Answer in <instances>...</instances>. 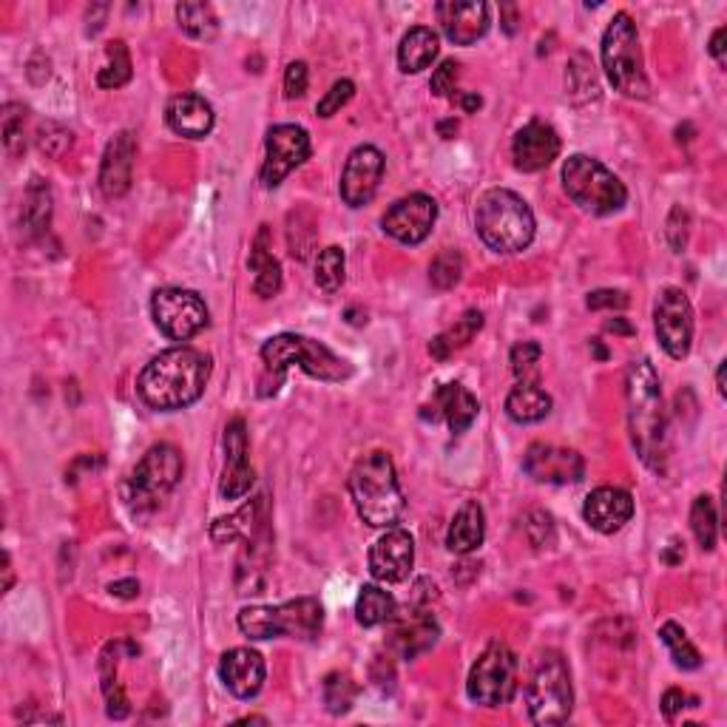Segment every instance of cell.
<instances>
[{
	"mask_svg": "<svg viewBox=\"0 0 727 727\" xmlns=\"http://www.w3.org/2000/svg\"><path fill=\"white\" fill-rule=\"evenodd\" d=\"M100 682H103V696H106V714L111 719H126L131 714L128 696L122 685L117 682V645H106L100 656Z\"/></svg>",
	"mask_w": 727,
	"mask_h": 727,
	"instance_id": "cell-37",
	"label": "cell"
},
{
	"mask_svg": "<svg viewBox=\"0 0 727 727\" xmlns=\"http://www.w3.org/2000/svg\"><path fill=\"white\" fill-rule=\"evenodd\" d=\"M725 38H727V29L719 26L714 32V38H710V54L716 57V63L719 66H725Z\"/></svg>",
	"mask_w": 727,
	"mask_h": 727,
	"instance_id": "cell-58",
	"label": "cell"
},
{
	"mask_svg": "<svg viewBox=\"0 0 727 727\" xmlns=\"http://www.w3.org/2000/svg\"><path fill=\"white\" fill-rule=\"evenodd\" d=\"M267 236H270V231H267V225H261L247 265L254 270L256 293H259L261 299H274V296L281 290V267L279 261L274 259V254H270V247H267Z\"/></svg>",
	"mask_w": 727,
	"mask_h": 727,
	"instance_id": "cell-33",
	"label": "cell"
},
{
	"mask_svg": "<svg viewBox=\"0 0 727 727\" xmlns=\"http://www.w3.org/2000/svg\"><path fill=\"white\" fill-rule=\"evenodd\" d=\"M543 359V348L537 341H521L512 348V370L517 381H534L537 364Z\"/></svg>",
	"mask_w": 727,
	"mask_h": 727,
	"instance_id": "cell-49",
	"label": "cell"
},
{
	"mask_svg": "<svg viewBox=\"0 0 727 727\" xmlns=\"http://www.w3.org/2000/svg\"><path fill=\"white\" fill-rule=\"evenodd\" d=\"M131 81V54L122 41H111L106 46V57L97 72V86L100 88H120Z\"/></svg>",
	"mask_w": 727,
	"mask_h": 727,
	"instance_id": "cell-40",
	"label": "cell"
},
{
	"mask_svg": "<svg viewBox=\"0 0 727 727\" xmlns=\"http://www.w3.org/2000/svg\"><path fill=\"white\" fill-rule=\"evenodd\" d=\"M259 512H261V498L259 501L245 503L239 512L227 514V517H216V521L211 523V541L220 543V546H225V543H234V541H239V537L254 534L256 528L265 523L259 517Z\"/></svg>",
	"mask_w": 727,
	"mask_h": 727,
	"instance_id": "cell-35",
	"label": "cell"
},
{
	"mask_svg": "<svg viewBox=\"0 0 727 727\" xmlns=\"http://www.w3.org/2000/svg\"><path fill=\"white\" fill-rule=\"evenodd\" d=\"M267 560H270V534L261 523L254 534H247V543L239 554V571H236L239 595H261Z\"/></svg>",
	"mask_w": 727,
	"mask_h": 727,
	"instance_id": "cell-28",
	"label": "cell"
},
{
	"mask_svg": "<svg viewBox=\"0 0 727 727\" xmlns=\"http://www.w3.org/2000/svg\"><path fill=\"white\" fill-rule=\"evenodd\" d=\"M355 694H359V687H355V682L350 680V674L333 671V674L324 676L321 696H324V707H328V714H333V716L350 714V707H353V702H355Z\"/></svg>",
	"mask_w": 727,
	"mask_h": 727,
	"instance_id": "cell-44",
	"label": "cell"
},
{
	"mask_svg": "<svg viewBox=\"0 0 727 727\" xmlns=\"http://www.w3.org/2000/svg\"><path fill=\"white\" fill-rule=\"evenodd\" d=\"M256 483V474L247 463V427L242 418H234L225 429V474H222V498L239 501Z\"/></svg>",
	"mask_w": 727,
	"mask_h": 727,
	"instance_id": "cell-22",
	"label": "cell"
},
{
	"mask_svg": "<svg viewBox=\"0 0 727 727\" xmlns=\"http://www.w3.org/2000/svg\"><path fill=\"white\" fill-rule=\"evenodd\" d=\"M606 328L611 330V333H622V335H631V333H634V328H631V324H626V319H614V321H608Z\"/></svg>",
	"mask_w": 727,
	"mask_h": 727,
	"instance_id": "cell-61",
	"label": "cell"
},
{
	"mask_svg": "<svg viewBox=\"0 0 727 727\" xmlns=\"http://www.w3.org/2000/svg\"><path fill=\"white\" fill-rule=\"evenodd\" d=\"M526 705L534 725H563L574 710V687L560 651H543L526 685Z\"/></svg>",
	"mask_w": 727,
	"mask_h": 727,
	"instance_id": "cell-10",
	"label": "cell"
},
{
	"mask_svg": "<svg viewBox=\"0 0 727 727\" xmlns=\"http://www.w3.org/2000/svg\"><path fill=\"white\" fill-rule=\"evenodd\" d=\"M438 21L443 34L455 46H472L489 32V7L483 0H441L438 7Z\"/></svg>",
	"mask_w": 727,
	"mask_h": 727,
	"instance_id": "cell-21",
	"label": "cell"
},
{
	"mask_svg": "<svg viewBox=\"0 0 727 727\" xmlns=\"http://www.w3.org/2000/svg\"><path fill=\"white\" fill-rule=\"evenodd\" d=\"M344 276H348V256L339 245L324 247L319 256H316V285L324 290V293H335L341 285H344Z\"/></svg>",
	"mask_w": 727,
	"mask_h": 727,
	"instance_id": "cell-42",
	"label": "cell"
},
{
	"mask_svg": "<svg viewBox=\"0 0 727 727\" xmlns=\"http://www.w3.org/2000/svg\"><path fill=\"white\" fill-rule=\"evenodd\" d=\"M177 21H180L182 32L188 38H194V41L207 43L220 34V18H216L211 3H180L177 7Z\"/></svg>",
	"mask_w": 727,
	"mask_h": 727,
	"instance_id": "cell-38",
	"label": "cell"
},
{
	"mask_svg": "<svg viewBox=\"0 0 727 727\" xmlns=\"http://www.w3.org/2000/svg\"><path fill=\"white\" fill-rule=\"evenodd\" d=\"M133 157H137V142L131 131H120L106 146L100 162V191L106 200H120L131 191Z\"/></svg>",
	"mask_w": 727,
	"mask_h": 727,
	"instance_id": "cell-25",
	"label": "cell"
},
{
	"mask_svg": "<svg viewBox=\"0 0 727 727\" xmlns=\"http://www.w3.org/2000/svg\"><path fill=\"white\" fill-rule=\"evenodd\" d=\"M415 541L404 528H389L370 548V574L381 582H404L413 571Z\"/></svg>",
	"mask_w": 727,
	"mask_h": 727,
	"instance_id": "cell-19",
	"label": "cell"
},
{
	"mask_svg": "<svg viewBox=\"0 0 727 727\" xmlns=\"http://www.w3.org/2000/svg\"><path fill=\"white\" fill-rule=\"evenodd\" d=\"M353 94H355L353 81L333 83V88H330V92L319 100V106H316V114H319V117H333V114H339L341 108L353 100Z\"/></svg>",
	"mask_w": 727,
	"mask_h": 727,
	"instance_id": "cell-51",
	"label": "cell"
},
{
	"mask_svg": "<svg viewBox=\"0 0 727 727\" xmlns=\"http://www.w3.org/2000/svg\"><path fill=\"white\" fill-rule=\"evenodd\" d=\"M398 611V602L389 591L378 586H364L361 588L359 600H355V620L361 622L364 628H375L389 622Z\"/></svg>",
	"mask_w": 727,
	"mask_h": 727,
	"instance_id": "cell-36",
	"label": "cell"
},
{
	"mask_svg": "<svg viewBox=\"0 0 727 727\" xmlns=\"http://www.w3.org/2000/svg\"><path fill=\"white\" fill-rule=\"evenodd\" d=\"M108 591H111L114 597H122V600H131V597L140 595V582L137 580H117L108 586Z\"/></svg>",
	"mask_w": 727,
	"mask_h": 727,
	"instance_id": "cell-57",
	"label": "cell"
},
{
	"mask_svg": "<svg viewBox=\"0 0 727 727\" xmlns=\"http://www.w3.org/2000/svg\"><path fill=\"white\" fill-rule=\"evenodd\" d=\"M211 378V359L194 348H171L142 367L137 389L151 409L177 413L202 398Z\"/></svg>",
	"mask_w": 727,
	"mask_h": 727,
	"instance_id": "cell-1",
	"label": "cell"
},
{
	"mask_svg": "<svg viewBox=\"0 0 727 727\" xmlns=\"http://www.w3.org/2000/svg\"><path fill=\"white\" fill-rule=\"evenodd\" d=\"M660 640L665 642V648L671 651V660H674L676 667L682 671H696L702 665V654L696 651V645L687 640V634L682 631L676 622H665L660 628Z\"/></svg>",
	"mask_w": 727,
	"mask_h": 727,
	"instance_id": "cell-43",
	"label": "cell"
},
{
	"mask_svg": "<svg viewBox=\"0 0 727 727\" xmlns=\"http://www.w3.org/2000/svg\"><path fill=\"white\" fill-rule=\"evenodd\" d=\"M438 34L429 26H415L409 29L404 38H400L398 46V66L404 74H418L427 66H432V61L438 57Z\"/></svg>",
	"mask_w": 727,
	"mask_h": 727,
	"instance_id": "cell-32",
	"label": "cell"
},
{
	"mask_svg": "<svg viewBox=\"0 0 727 727\" xmlns=\"http://www.w3.org/2000/svg\"><path fill=\"white\" fill-rule=\"evenodd\" d=\"M694 705H696L694 696H687L685 691H680V687H671V691H665V696H662V714H665L667 719H674L682 707H694Z\"/></svg>",
	"mask_w": 727,
	"mask_h": 727,
	"instance_id": "cell-56",
	"label": "cell"
},
{
	"mask_svg": "<svg viewBox=\"0 0 727 727\" xmlns=\"http://www.w3.org/2000/svg\"><path fill=\"white\" fill-rule=\"evenodd\" d=\"M151 316L162 335L171 341H188L207 328L205 301L194 290L162 287L151 299Z\"/></svg>",
	"mask_w": 727,
	"mask_h": 727,
	"instance_id": "cell-12",
	"label": "cell"
},
{
	"mask_svg": "<svg viewBox=\"0 0 727 727\" xmlns=\"http://www.w3.org/2000/svg\"><path fill=\"white\" fill-rule=\"evenodd\" d=\"M483 537H487V514L481 503H463L449 523L447 548L455 554H472L483 546Z\"/></svg>",
	"mask_w": 727,
	"mask_h": 727,
	"instance_id": "cell-29",
	"label": "cell"
},
{
	"mask_svg": "<svg viewBox=\"0 0 727 727\" xmlns=\"http://www.w3.org/2000/svg\"><path fill=\"white\" fill-rule=\"evenodd\" d=\"M458 103H461V108L467 114H472V111H478V108L483 106V100H481V94H458Z\"/></svg>",
	"mask_w": 727,
	"mask_h": 727,
	"instance_id": "cell-60",
	"label": "cell"
},
{
	"mask_svg": "<svg viewBox=\"0 0 727 727\" xmlns=\"http://www.w3.org/2000/svg\"><path fill=\"white\" fill-rule=\"evenodd\" d=\"M348 487L355 512L367 526L393 528L404 514V492H400L398 472L387 452L364 455L350 472Z\"/></svg>",
	"mask_w": 727,
	"mask_h": 727,
	"instance_id": "cell-4",
	"label": "cell"
},
{
	"mask_svg": "<svg viewBox=\"0 0 727 727\" xmlns=\"http://www.w3.org/2000/svg\"><path fill=\"white\" fill-rule=\"evenodd\" d=\"M667 242L674 247L676 254H682L687 247V239H691V214H687L682 205H674L671 216H667Z\"/></svg>",
	"mask_w": 727,
	"mask_h": 727,
	"instance_id": "cell-52",
	"label": "cell"
},
{
	"mask_svg": "<svg viewBox=\"0 0 727 727\" xmlns=\"http://www.w3.org/2000/svg\"><path fill=\"white\" fill-rule=\"evenodd\" d=\"M725 367H727V364H725V361H721L719 373H716V389H719L721 398H725V393H727V389H725Z\"/></svg>",
	"mask_w": 727,
	"mask_h": 727,
	"instance_id": "cell-63",
	"label": "cell"
},
{
	"mask_svg": "<svg viewBox=\"0 0 727 727\" xmlns=\"http://www.w3.org/2000/svg\"><path fill=\"white\" fill-rule=\"evenodd\" d=\"M526 534L534 548H552L557 543V528H554L552 514L534 509L526 521Z\"/></svg>",
	"mask_w": 727,
	"mask_h": 727,
	"instance_id": "cell-50",
	"label": "cell"
},
{
	"mask_svg": "<svg viewBox=\"0 0 727 727\" xmlns=\"http://www.w3.org/2000/svg\"><path fill=\"white\" fill-rule=\"evenodd\" d=\"M566 88L577 103H588V100H597V97H600L597 74H595V66H591V61H588V54L577 52L571 61H568Z\"/></svg>",
	"mask_w": 727,
	"mask_h": 727,
	"instance_id": "cell-39",
	"label": "cell"
},
{
	"mask_svg": "<svg viewBox=\"0 0 727 727\" xmlns=\"http://www.w3.org/2000/svg\"><path fill=\"white\" fill-rule=\"evenodd\" d=\"M563 188L574 205L595 216L617 214L628 200L626 185L600 160L586 154L568 157L563 165Z\"/></svg>",
	"mask_w": 727,
	"mask_h": 727,
	"instance_id": "cell-9",
	"label": "cell"
},
{
	"mask_svg": "<svg viewBox=\"0 0 727 727\" xmlns=\"http://www.w3.org/2000/svg\"><path fill=\"white\" fill-rule=\"evenodd\" d=\"M481 328H483V313H481V310H467L461 319L455 321L452 328L443 330L438 339H432V344H429V353H432V359L447 361L449 355L467 348L469 341H472L474 335L481 333Z\"/></svg>",
	"mask_w": 727,
	"mask_h": 727,
	"instance_id": "cell-34",
	"label": "cell"
},
{
	"mask_svg": "<svg viewBox=\"0 0 727 727\" xmlns=\"http://www.w3.org/2000/svg\"><path fill=\"white\" fill-rule=\"evenodd\" d=\"M514 691H517V656L503 642H492L469 671V699L483 707H501L512 702Z\"/></svg>",
	"mask_w": 727,
	"mask_h": 727,
	"instance_id": "cell-11",
	"label": "cell"
},
{
	"mask_svg": "<svg viewBox=\"0 0 727 727\" xmlns=\"http://www.w3.org/2000/svg\"><path fill=\"white\" fill-rule=\"evenodd\" d=\"M261 361H265L267 375L259 381V395H274L285 381L287 367H293V364H299L310 378L328 381V384H339V381H348L353 375L350 361L339 359L321 341L304 339V335L296 333H281L267 339L265 348H261Z\"/></svg>",
	"mask_w": 727,
	"mask_h": 727,
	"instance_id": "cell-3",
	"label": "cell"
},
{
	"mask_svg": "<svg viewBox=\"0 0 727 727\" xmlns=\"http://www.w3.org/2000/svg\"><path fill=\"white\" fill-rule=\"evenodd\" d=\"M384 154L375 146H359L341 171V200L350 207H364L375 196L384 177Z\"/></svg>",
	"mask_w": 727,
	"mask_h": 727,
	"instance_id": "cell-17",
	"label": "cell"
},
{
	"mask_svg": "<svg viewBox=\"0 0 727 727\" xmlns=\"http://www.w3.org/2000/svg\"><path fill=\"white\" fill-rule=\"evenodd\" d=\"M23 120H26V108L21 103H7L0 111V133H3V148L12 160L26 151V137H23Z\"/></svg>",
	"mask_w": 727,
	"mask_h": 727,
	"instance_id": "cell-45",
	"label": "cell"
},
{
	"mask_svg": "<svg viewBox=\"0 0 727 727\" xmlns=\"http://www.w3.org/2000/svg\"><path fill=\"white\" fill-rule=\"evenodd\" d=\"M691 532H694L696 543L702 552H714L716 537H719V521H716L714 498L699 494L691 506Z\"/></svg>",
	"mask_w": 727,
	"mask_h": 727,
	"instance_id": "cell-41",
	"label": "cell"
},
{
	"mask_svg": "<svg viewBox=\"0 0 727 727\" xmlns=\"http://www.w3.org/2000/svg\"><path fill=\"white\" fill-rule=\"evenodd\" d=\"M220 676L236 699H254L265 685L267 665L254 648H234L222 656Z\"/></svg>",
	"mask_w": 727,
	"mask_h": 727,
	"instance_id": "cell-24",
	"label": "cell"
},
{
	"mask_svg": "<svg viewBox=\"0 0 727 727\" xmlns=\"http://www.w3.org/2000/svg\"><path fill=\"white\" fill-rule=\"evenodd\" d=\"M458 63L455 61H443L441 66L435 68L432 72V83H429V88H432L435 97H449V94L455 92V81H458Z\"/></svg>",
	"mask_w": 727,
	"mask_h": 727,
	"instance_id": "cell-53",
	"label": "cell"
},
{
	"mask_svg": "<svg viewBox=\"0 0 727 727\" xmlns=\"http://www.w3.org/2000/svg\"><path fill=\"white\" fill-rule=\"evenodd\" d=\"M501 14H503V29H506V34H514L517 32V21H521V14H517V7L514 3H503L501 7Z\"/></svg>",
	"mask_w": 727,
	"mask_h": 727,
	"instance_id": "cell-59",
	"label": "cell"
},
{
	"mask_svg": "<svg viewBox=\"0 0 727 727\" xmlns=\"http://www.w3.org/2000/svg\"><path fill=\"white\" fill-rule=\"evenodd\" d=\"M54 214V194L46 180L32 177L23 191V207H21V231L29 239H38L49 231Z\"/></svg>",
	"mask_w": 727,
	"mask_h": 727,
	"instance_id": "cell-30",
	"label": "cell"
},
{
	"mask_svg": "<svg viewBox=\"0 0 727 727\" xmlns=\"http://www.w3.org/2000/svg\"><path fill=\"white\" fill-rule=\"evenodd\" d=\"M287 242L296 259H308L316 242V222L310 211H293L287 220Z\"/></svg>",
	"mask_w": 727,
	"mask_h": 727,
	"instance_id": "cell-46",
	"label": "cell"
},
{
	"mask_svg": "<svg viewBox=\"0 0 727 727\" xmlns=\"http://www.w3.org/2000/svg\"><path fill=\"white\" fill-rule=\"evenodd\" d=\"M310 133L301 126H274L265 140V165H261V185L276 188L285 182L290 171L310 160Z\"/></svg>",
	"mask_w": 727,
	"mask_h": 727,
	"instance_id": "cell-14",
	"label": "cell"
},
{
	"mask_svg": "<svg viewBox=\"0 0 727 727\" xmlns=\"http://www.w3.org/2000/svg\"><path fill=\"white\" fill-rule=\"evenodd\" d=\"M463 276V256L461 250H443V254H438L432 259V265H429V281H432V287H438V290H452L458 281H461Z\"/></svg>",
	"mask_w": 727,
	"mask_h": 727,
	"instance_id": "cell-47",
	"label": "cell"
},
{
	"mask_svg": "<svg viewBox=\"0 0 727 727\" xmlns=\"http://www.w3.org/2000/svg\"><path fill=\"white\" fill-rule=\"evenodd\" d=\"M552 413V395L537 381H517L506 398V415L514 424H537Z\"/></svg>",
	"mask_w": 727,
	"mask_h": 727,
	"instance_id": "cell-31",
	"label": "cell"
},
{
	"mask_svg": "<svg viewBox=\"0 0 727 727\" xmlns=\"http://www.w3.org/2000/svg\"><path fill=\"white\" fill-rule=\"evenodd\" d=\"M308 83H310V72L308 66L301 61L290 63L285 72V94L287 100H296V97H301V94L308 92Z\"/></svg>",
	"mask_w": 727,
	"mask_h": 727,
	"instance_id": "cell-54",
	"label": "cell"
},
{
	"mask_svg": "<svg viewBox=\"0 0 727 727\" xmlns=\"http://www.w3.org/2000/svg\"><path fill=\"white\" fill-rule=\"evenodd\" d=\"M523 472L537 483H552V487H568L580 483L586 474V461L580 452L554 443H532L523 455Z\"/></svg>",
	"mask_w": 727,
	"mask_h": 727,
	"instance_id": "cell-15",
	"label": "cell"
},
{
	"mask_svg": "<svg viewBox=\"0 0 727 727\" xmlns=\"http://www.w3.org/2000/svg\"><path fill=\"white\" fill-rule=\"evenodd\" d=\"M165 120L171 126V131L188 137V140H202L207 133L214 131L216 114L211 108V103L205 97L194 92H182L177 94L174 100L168 103Z\"/></svg>",
	"mask_w": 727,
	"mask_h": 727,
	"instance_id": "cell-27",
	"label": "cell"
},
{
	"mask_svg": "<svg viewBox=\"0 0 727 727\" xmlns=\"http://www.w3.org/2000/svg\"><path fill=\"white\" fill-rule=\"evenodd\" d=\"M3 571H7V582H3V591L12 588V563H9V554H3Z\"/></svg>",
	"mask_w": 727,
	"mask_h": 727,
	"instance_id": "cell-64",
	"label": "cell"
},
{
	"mask_svg": "<svg viewBox=\"0 0 727 727\" xmlns=\"http://www.w3.org/2000/svg\"><path fill=\"white\" fill-rule=\"evenodd\" d=\"M438 131H441L443 140H452L455 133H458V122H455V120H443V122H438Z\"/></svg>",
	"mask_w": 727,
	"mask_h": 727,
	"instance_id": "cell-62",
	"label": "cell"
},
{
	"mask_svg": "<svg viewBox=\"0 0 727 727\" xmlns=\"http://www.w3.org/2000/svg\"><path fill=\"white\" fill-rule=\"evenodd\" d=\"M321 626H324V608L313 597H299L281 606H250L239 611L242 634L250 640H274V637L316 640Z\"/></svg>",
	"mask_w": 727,
	"mask_h": 727,
	"instance_id": "cell-7",
	"label": "cell"
},
{
	"mask_svg": "<svg viewBox=\"0 0 727 727\" xmlns=\"http://www.w3.org/2000/svg\"><path fill=\"white\" fill-rule=\"evenodd\" d=\"M602 68H606L611 86L631 100H645L651 94L640 34H637V23L631 21V14L620 12L608 23L606 34H602Z\"/></svg>",
	"mask_w": 727,
	"mask_h": 727,
	"instance_id": "cell-6",
	"label": "cell"
},
{
	"mask_svg": "<svg viewBox=\"0 0 727 727\" xmlns=\"http://www.w3.org/2000/svg\"><path fill=\"white\" fill-rule=\"evenodd\" d=\"M582 517L595 532L614 534L634 517V498L620 487H600L586 498Z\"/></svg>",
	"mask_w": 727,
	"mask_h": 727,
	"instance_id": "cell-23",
	"label": "cell"
},
{
	"mask_svg": "<svg viewBox=\"0 0 727 727\" xmlns=\"http://www.w3.org/2000/svg\"><path fill=\"white\" fill-rule=\"evenodd\" d=\"M557 154H560V133L554 131L548 122L532 120L514 133L512 160L523 174L543 171L557 160Z\"/></svg>",
	"mask_w": 727,
	"mask_h": 727,
	"instance_id": "cell-20",
	"label": "cell"
},
{
	"mask_svg": "<svg viewBox=\"0 0 727 727\" xmlns=\"http://www.w3.org/2000/svg\"><path fill=\"white\" fill-rule=\"evenodd\" d=\"M185 461L171 443H154L133 467L126 483V503L133 514H151L165 503V498L180 487Z\"/></svg>",
	"mask_w": 727,
	"mask_h": 727,
	"instance_id": "cell-8",
	"label": "cell"
},
{
	"mask_svg": "<svg viewBox=\"0 0 727 727\" xmlns=\"http://www.w3.org/2000/svg\"><path fill=\"white\" fill-rule=\"evenodd\" d=\"M72 142H74L72 131L63 128L61 122L49 120L38 126V148H41L46 157H54V160H57V157H63L68 148H72Z\"/></svg>",
	"mask_w": 727,
	"mask_h": 727,
	"instance_id": "cell-48",
	"label": "cell"
},
{
	"mask_svg": "<svg viewBox=\"0 0 727 727\" xmlns=\"http://www.w3.org/2000/svg\"><path fill=\"white\" fill-rule=\"evenodd\" d=\"M389 622H393L389 648L400 660H415V656L427 654L429 648L438 642V634H441V628H438L435 617L427 611V606H418V602L409 606L407 614L395 611Z\"/></svg>",
	"mask_w": 727,
	"mask_h": 727,
	"instance_id": "cell-18",
	"label": "cell"
},
{
	"mask_svg": "<svg viewBox=\"0 0 727 727\" xmlns=\"http://www.w3.org/2000/svg\"><path fill=\"white\" fill-rule=\"evenodd\" d=\"M628 429L645 467L662 472L667 461V420L662 407V384L648 359L631 361L626 373Z\"/></svg>",
	"mask_w": 727,
	"mask_h": 727,
	"instance_id": "cell-2",
	"label": "cell"
},
{
	"mask_svg": "<svg viewBox=\"0 0 727 727\" xmlns=\"http://www.w3.org/2000/svg\"><path fill=\"white\" fill-rule=\"evenodd\" d=\"M474 227L494 254H521L534 239V214L521 194L492 188L474 207Z\"/></svg>",
	"mask_w": 727,
	"mask_h": 727,
	"instance_id": "cell-5",
	"label": "cell"
},
{
	"mask_svg": "<svg viewBox=\"0 0 727 727\" xmlns=\"http://www.w3.org/2000/svg\"><path fill=\"white\" fill-rule=\"evenodd\" d=\"M654 328L662 350H665L671 359L680 361L691 353V344H694V308H691L685 290H680V287H665V290L656 296Z\"/></svg>",
	"mask_w": 727,
	"mask_h": 727,
	"instance_id": "cell-13",
	"label": "cell"
},
{
	"mask_svg": "<svg viewBox=\"0 0 727 727\" xmlns=\"http://www.w3.org/2000/svg\"><path fill=\"white\" fill-rule=\"evenodd\" d=\"M478 413H481V404L463 384H443V387L435 389L432 404L424 407L420 415L432 420H447L452 432H467L478 418Z\"/></svg>",
	"mask_w": 727,
	"mask_h": 727,
	"instance_id": "cell-26",
	"label": "cell"
},
{
	"mask_svg": "<svg viewBox=\"0 0 727 727\" xmlns=\"http://www.w3.org/2000/svg\"><path fill=\"white\" fill-rule=\"evenodd\" d=\"M588 310H626L628 296L622 290H595L588 293Z\"/></svg>",
	"mask_w": 727,
	"mask_h": 727,
	"instance_id": "cell-55",
	"label": "cell"
},
{
	"mask_svg": "<svg viewBox=\"0 0 727 727\" xmlns=\"http://www.w3.org/2000/svg\"><path fill=\"white\" fill-rule=\"evenodd\" d=\"M435 220H438V205L427 194H409L404 200L393 202L381 225L384 234L393 236L400 245H420L432 234Z\"/></svg>",
	"mask_w": 727,
	"mask_h": 727,
	"instance_id": "cell-16",
	"label": "cell"
}]
</instances>
